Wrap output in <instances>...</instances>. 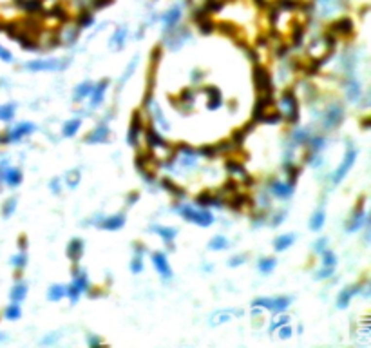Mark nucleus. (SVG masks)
I'll use <instances>...</instances> for the list:
<instances>
[{
  "instance_id": "1",
  "label": "nucleus",
  "mask_w": 371,
  "mask_h": 348,
  "mask_svg": "<svg viewBox=\"0 0 371 348\" xmlns=\"http://www.w3.org/2000/svg\"><path fill=\"white\" fill-rule=\"evenodd\" d=\"M176 212H178L183 220L194 223L198 227H210L212 223L216 222V216L212 214L208 209H203V207H192V205H178L176 207Z\"/></svg>"
},
{
  "instance_id": "2",
  "label": "nucleus",
  "mask_w": 371,
  "mask_h": 348,
  "mask_svg": "<svg viewBox=\"0 0 371 348\" xmlns=\"http://www.w3.org/2000/svg\"><path fill=\"white\" fill-rule=\"evenodd\" d=\"M69 60L65 58H35L24 63V67L31 73H60L67 69Z\"/></svg>"
},
{
  "instance_id": "3",
  "label": "nucleus",
  "mask_w": 371,
  "mask_h": 348,
  "mask_svg": "<svg viewBox=\"0 0 371 348\" xmlns=\"http://www.w3.org/2000/svg\"><path fill=\"white\" fill-rule=\"evenodd\" d=\"M73 281H71V285L65 287V296L69 298L71 305H76L78 299L82 294L85 292H89L91 288V283H89V278H87V274L83 272L82 268H78L74 266V270H73Z\"/></svg>"
},
{
  "instance_id": "4",
  "label": "nucleus",
  "mask_w": 371,
  "mask_h": 348,
  "mask_svg": "<svg viewBox=\"0 0 371 348\" xmlns=\"http://www.w3.org/2000/svg\"><path fill=\"white\" fill-rule=\"evenodd\" d=\"M277 111L290 123H297L299 122V100H297V96H295L292 89L282 93L281 100L277 102Z\"/></svg>"
},
{
  "instance_id": "5",
  "label": "nucleus",
  "mask_w": 371,
  "mask_h": 348,
  "mask_svg": "<svg viewBox=\"0 0 371 348\" xmlns=\"http://www.w3.org/2000/svg\"><path fill=\"white\" fill-rule=\"evenodd\" d=\"M357 156H358L357 149H355V147H348V151H346L342 162H340L339 167H337V169H335V172L332 174L333 185H339L340 182H342V180L348 176V172L352 171V167L355 165V162H357Z\"/></svg>"
},
{
  "instance_id": "6",
  "label": "nucleus",
  "mask_w": 371,
  "mask_h": 348,
  "mask_svg": "<svg viewBox=\"0 0 371 348\" xmlns=\"http://www.w3.org/2000/svg\"><path fill=\"white\" fill-rule=\"evenodd\" d=\"M292 303L290 296H277V298H257L254 299L252 307H259L261 310H272V312H284Z\"/></svg>"
},
{
  "instance_id": "7",
  "label": "nucleus",
  "mask_w": 371,
  "mask_h": 348,
  "mask_svg": "<svg viewBox=\"0 0 371 348\" xmlns=\"http://www.w3.org/2000/svg\"><path fill=\"white\" fill-rule=\"evenodd\" d=\"M344 120V107L340 103H332L328 105L326 113H324V118H322V127L326 131H332L335 127H339Z\"/></svg>"
},
{
  "instance_id": "8",
  "label": "nucleus",
  "mask_w": 371,
  "mask_h": 348,
  "mask_svg": "<svg viewBox=\"0 0 371 348\" xmlns=\"http://www.w3.org/2000/svg\"><path fill=\"white\" fill-rule=\"evenodd\" d=\"M93 225H96L102 230H120L127 223L125 214H112V216H98V220H93Z\"/></svg>"
},
{
  "instance_id": "9",
  "label": "nucleus",
  "mask_w": 371,
  "mask_h": 348,
  "mask_svg": "<svg viewBox=\"0 0 371 348\" xmlns=\"http://www.w3.org/2000/svg\"><path fill=\"white\" fill-rule=\"evenodd\" d=\"M181 19H183V7L181 6H172L170 9H167L163 15H160L158 17V20L161 22V25H163V31H172L174 27L181 22Z\"/></svg>"
},
{
  "instance_id": "10",
  "label": "nucleus",
  "mask_w": 371,
  "mask_h": 348,
  "mask_svg": "<svg viewBox=\"0 0 371 348\" xmlns=\"http://www.w3.org/2000/svg\"><path fill=\"white\" fill-rule=\"evenodd\" d=\"M37 131V125L33 123V122H20L19 125H15L13 129H9L6 131V140L7 143H13V142H20V140H24L26 136L33 134Z\"/></svg>"
},
{
  "instance_id": "11",
  "label": "nucleus",
  "mask_w": 371,
  "mask_h": 348,
  "mask_svg": "<svg viewBox=\"0 0 371 348\" xmlns=\"http://www.w3.org/2000/svg\"><path fill=\"white\" fill-rule=\"evenodd\" d=\"M254 82H256L259 95H272V78H270V73L264 67L257 65L254 69Z\"/></svg>"
},
{
  "instance_id": "12",
  "label": "nucleus",
  "mask_w": 371,
  "mask_h": 348,
  "mask_svg": "<svg viewBox=\"0 0 371 348\" xmlns=\"http://www.w3.org/2000/svg\"><path fill=\"white\" fill-rule=\"evenodd\" d=\"M268 190L279 200H288L295 190V184L292 182H284V180H272Z\"/></svg>"
},
{
  "instance_id": "13",
  "label": "nucleus",
  "mask_w": 371,
  "mask_h": 348,
  "mask_svg": "<svg viewBox=\"0 0 371 348\" xmlns=\"http://www.w3.org/2000/svg\"><path fill=\"white\" fill-rule=\"evenodd\" d=\"M366 220H368V214H366L364 203L360 202V203L357 205V207H355V210H353L352 218H350V223L346 225V230H348L350 234H353V232H357V230H360V228L364 227Z\"/></svg>"
},
{
  "instance_id": "14",
  "label": "nucleus",
  "mask_w": 371,
  "mask_h": 348,
  "mask_svg": "<svg viewBox=\"0 0 371 348\" xmlns=\"http://www.w3.org/2000/svg\"><path fill=\"white\" fill-rule=\"evenodd\" d=\"M145 102H147L148 109H150V114H152V120H154V123H156V125L160 127L161 131H168V129H170V123L167 122L165 114H163V111H161V107H160V105H158V102L152 100V98H150V95H147V98H145Z\"/></svg>"
},
{
  "instance_id": "15",
  "label": "nucleus",
  "mask_w": 371,
  "mask_h": 348,
  "mask_svg": "<svg viewBox=\"0 0 371 348\" xmlns=\"http://www.w3.org/2000/svg\"><path fill=\"white\" fill-rule=\"evenodd\" d=\"M152 265L163 279L172 278V268H170V263H168V258H167L165 252H154L152 254Z\"/></svg>"
},
{
  "instance_id": "16",
  "label": "nucleus",
  "mask_w": 371,
  "mask_h": 348,
  "mask_svg": "<svg viewBox=\"0 0 371 348\" xmlns=\"http://www.w3.org/2000/svg\"><path fill=\"white\" fill-rule=\"evenodd\" d=\"M239 316H243V310H239V308H223V310H218L212 314L210 325L212 327H219V325L228 323L234 317H239Z\"/></svg>"
},
{
  "instance_id": "17",
  "label": "nucleus",
  "mask_w": 371,
  "mask_h": 348,
  "mask_svg": "<svg viewBox=\"0 0 371 348\" xmlns=\"http://www.w3.org/2000/svg\"><path fill=\"white\" fill-rule=\"evenodd\" d=\"M107 89H109V80H102L93 85V91H91V107L96 109L100 107L105 100V95H107Z\"/></svg>"
},
{
  "instance_id": "18",
  "label": "nucleus",
  "mask_w": 371,
  "mask_h": 348,
  "mask_svg": "<svg viewBox=\"0 0 371 348\" xmlns=\"http://www.w3.org/2000/svg\"><path fill=\"white\" fill-rule=\"evenodd\" d=\"M143 131H145V127H143V123H141L140 114L134 113L132 122H130V125H129V133H127L129 145H132V147L138 145V143H140V134L143 133Z\"/></svg>"
},
{
  "instance_id": "19",
  "label": "nucleus",
  "mask_w": 371,
  "mask_h": 348,
  "mask_svg": "<svg viewBox=\"0 0 371 348\" xmlns=\"http://www.w3.org/2000/svg\"><path fill=\"white\" fill-rule=\"evenodd\" d=\"M328 33H332L335 38H337V37H344V35H350V33H353V22H352V19H348V17H340V19H337L332 25H330Z\"/></svg>"
},
{
  "instance_id": "20",
  "label": "nucleus",
  "mask_w": 371,
  "mask_h": 348,
  "mask_svg": "<svg viewBox=\"0 0 371 348\" xmlns=\"http://www.w3.org/2000/svg\"><path fill=\"white\" fill-rule=\"evenodd\" d=\"M362 290V283H355L352 287H346L344 290H340V294L337 296V308H348V305L357 294H360Z\"/></svg>"
},
{
  "instance_id": "21",
  "label": "nucleus",
  "mask_w": 371,
  "mask_h": 348,
  "mask_svg": "<svg viewBox=\"0 0 371 348\" xmlns=\"http://www.w3.org/2000/svg\"><path fill=\"white\" fill-rule=\"evenodd\" d=\"M111 136V129L107 125H98L85 136V143L96 145V143H105Z\"/></svg>"
},
{
  "instance_id": "22",
  "label": "nucleus",
  "mask_w": 371,
  "mask_h": 348,
  "mask_svg": "<svg viewBox=\"0 0 371 348\" xmlns=\"http://www.w3.org/2000/svg\"><path fill=\"white\" fill-rule=\"evenodd\" d=\"M22 180H24V174L20 171L19 167H11V165H7L6 169H4V174H2V182L7 185V187H19L22 184Z\"/></svg>"
},
{
  "instance_id": "23",
  "label": "nucleus",
  "mask_w": 371,
  "mask_h": 348,
  "mask_svg": "<svg viewBox=\"0 0 371 348\" xmlns=\"http://www.w3.org/2000/svg\"><path fill=\"white\" fill-rule=\"evenodd\" d=\"M154 234H158L161 240L165 241L167 245H172L174 240H176V236H178V228L174 227H167V225H152L150 227Z\"/></svg>"
},
{
  "instance_id": "24",
  "label": "nucleus",
  "mask_w": 371,
  "mask_h": 348,
  "mask_svg": "<svg viewBox=\"0 0 371 348\" xmlns=\"http://www.w3.org/2000/svg\"><path fill=\"white\" fill-rule=\"evenodd\" d=\"M82 256H83V240H80V238L71 240L69 245H67V258H69L74 265H78L80 260H82Z\"/></svg>"
},
{
  "instance_id": "25",
  "label": "nucleus",
  "mask_w": 371,
  "mask_h": 348,
  "mask_svg": "<svg viewBox=\"0 0 371 348\" xmlns=\"http://www.w3.org/2000/svg\"><path fill=\"white\" fill-rule=\"evenodd\" d=\"M205 93H206V107L210 109V111H218V109L223 105V96H221V93H219L216 87H206Z\"/></svg>"
},
{
  "instance_id": "26",
  "label": "nucleus",
  "mask_w": 371,
  "mask_h": 348,
  "mask_svg": "<svg viewBox=\"0 0 371 348\" xmlns=\"http://www.w3.org/2000/svg\"><path fill=\"white\" fill-rule=\"evenodd\" d=\"M295 240H297V236L290 234V232L277 236V238H275V241H274L275 252H284V250H288V248L295 243Z\"/></svg>"
},
{
  "instance_id": "27",
  "label": "nucleus",
  "mask_w": 371,
  "mask_h": 348,
  "mask_svg": "<svg viewBox=\"0 0 371 348\" xmlns=\"http://www.w3.org/2000/svg\"><path fill=\"white\" fill-rule=\"evenodd\" d=\"M344 91H346V98L350 102H358L360 96H362V87H360V83H358L355 78H350V80H348Z\"/></svg>"
},
{
  "instance_id": "28",
  "label": "nucleus",
  "mask_w": 371,
  "mask_h": 348,
  "mask_svg": "<svg viewBox=\"0 0 371 348\" xmlns=\"http://www.w3.org/2000/svg\"><path fill=\"white\" fill-rule=\"evenodd\" d=\"M82 118L80 116H76V118H71V120H67L64 123V127H62V134H64L65 138H73V136H76L78 131L82 129Z\"/></svg>"
},
{
  "instance_id": "29",
  "label": "nucleus",
  "mask_w": 371,
  "mask_h": 348,
  "mask_svg": "<svg viewBox=\"0 0 371 348\" xmlns=\"http://www.w3.org/2000/svg\"><path fill=\"white\" fill-rule=\"evenodd\" d=\"M324 223H326V210L320 207V209H317L314 214H312L308 227H310V230H314V232H319L320 228L324 227Z\"/></svg>"
},
{
  "instance_id": "30",
  "label": "nucleus",
  "mask_w": 371,
  "mask_h": 348,
  "mask_svg": "<svg viewBox=\"0 0 371 348\" xmlns=\"http://www.w3.org/2000/svg\"><path fill=\"white\" fill-rule=\"evenodd\" d=\"M129 37V29L127 27H118L114 33H112V37H111V45L114 47L116 51L122 49L123 45H125V40Z\"/></svg>"
},
{
  "instance_id": "31",
  "label": "nucleus",
  "mask_w": 371,
  "mask_h": 348,
  "mask_svg": "<svg viewBox=\"0 0 371 348\" xmlns=\"http://www.w3.org/2000/svg\"><path fill=\"white\" fill-rule=\"evenodd\" d=\"M357 343L358 345H362V347H370L371 345V327H370V321H368V319H364L362 325H360Z\"/></svg>"
},
{
  "instance_id": "32",
  "label": "nucleus",
  "mask_w": 371,
  "mask_h": 348,
  "mask_svg": "<svg viewBox=\"0 0 371 348\" xmlns=\"http://www.w3.org/2000/svg\"><path fill=\"white\" fill-rule=\"evenodd\" d=\"M138 62H140V57H134L132 60H130V63L127 65V69L123 71L122 78H120V82H118V89H123V85H125V83L130 80V76L134 75L136 67H138Z\"/></svg>"
},
{
  "instance_id": "33",
  "label": "nucleus",
  "mask_w": 371,
  "mask_h": 348,
  "mask_svg": "<svg viewBox=\"0 0 371 348\" xmlns=\"http://www.w3.org/2000/svg\"><path fill=\"white\" fill-rule=\"evenodd\" d=\"M64 298H65V285L56 283V285H51L47 288V299H49V301L58 303V301H62Z\"/></svg>"
},
{
  "instance_id": "34",
  "label": "nucleus",
  "mask_w": 371,
  "mask_h": 348,
  "mask_svg": "<svg viewBox=\"0 0 371 348\" xmlns=\"http://www.w3.org/2000/svg\"><path fill=\"white\" fill-rule=\"evenodd\" d=\"M9 298H11V301H15V303H22V301L27 298L26 283H17V285L13 287V290L9 292Z\"/></svg>"
},
{
  "instance_id": "35",
  "label": "nucleus",
  "mask_w": 371,
  "mask_h": 348,
  "mask_svg": "<svg viewBox=\"0 0 371 348\" xmlns=\"http://www.w3.org/2000/svg\"><path fill=\"white\" fill-rule=\"evenodd\" d=\"M228 247H230V241L223 234H216L208 241V248H210V250H224V248H228Z\"/></svg>"
},
{
  "instance_id": "36",
  "label": "nucleus",
  "mask_w": 371,
  "mask_h": 348,
  "mask_svg": "<svg viewBox=\"0 0 371 348\" xmlns=\"http://www.w3.org/2000/svg\"><path fill=\"white\" fill-rule=\"evenodd\" d=\"M93 85H94V83H91V82L78 83L76 87H74V95H73V98H74L76 102L83 100V98H87V96L91 95V91H93Z\"/></svg>"
},
{
  "instance_id": "37",
  "label": "nucleus",
  "mask_w": 371,
  "mask_h": 348,
  "mask_svg": "<svg viewBox=\"0 0 371 348\" xmlns=\"http://www.w3.org/2000/svg\"><path fill=\"white\" fill-rule=\"evenodd\" d=\"M64 182L69 189H76L78 185H80V182H82V171H80V169H73V171H69L67 174H65Z\"/></svg>"
},
{
  "instance_id": "38",
  "label": "nucleus",
  "mask_w": 371,
  "mask_h": 348,
  "mask_svg": "<svg viewBox=\"0 0 371 348\" xmlns=\"http://www.w3.org/2000/svg\"><path fill=\"white\" fill-rule=\"evenodd\" d=\"M275 266H277V260L275 258H261V260L257 261V270L261 274L274 272Z\"/></svg>"
},
{
  "instance_id": "39",
  "label": "nucleus",
  "mask_w": 371,
  "mask_h": 348,
  "mask_svg": "<svg viewBox=\"0 0 371 348\" xmlns=\"http://www.w3.org/2000/svg\"><path fill=\"white\" fill-rule=\"evenodd\" d=\"M310 131L308 129H297V131H294L292 133V145H306L308 143V140H310Z\"/></svg>"
},
{
  "instance_id": "40",
  "label": "nucleus",
  "mask_w": 371,
  "mask_h": 348,
  "mask_svg": "<svg viewBox=\"0 0 371 348\" xmlns=\"http://www.w3.org/2000/svg\"><path fill=\"white\" fill-rule=\"evenodd\" d=\"M4 316H6V319H9V321H17V319H20L22 317V308H20V305L19 303H11V305H7V308L4 310Z\"/></svg>"
},
{
  "instance_id": "41",
  "label": "nucleus",
  "mask_w": 371,
  "mask_h": 348,
  "mask_svg": "<svg viewBox=\"0 0 371 348\" xmlns=\"http://www.w3.org/2000/svg\"><path fill=\"white\" fill-rule=\"evenodd\" d=\"M15 111H17V105H15V103H4V105H0V120L11 122L15 118Z\"/></svg>"
},
{
  "instance_id": "42",
  "label": "nucleus",
  "mask_w": 371,
  "mask_h": 348,
  "mask_svg": "<svg viewBox=\"0 0 371 348\" xmlns=\"http://www.w3.org/2000/svg\"><path fill=\"white\" fill-rule=\"evenodd\" d=\"M290 323V316H286V314H281V312H277V316L270 321V327L268 330L270 332H275V330L279 328V327H282V325H288Z\"/></svg>"
},
{
  "instance_id": "43",
  "label": "nucleus",
  "mask_w": 371,
  "mask_h": 348,
  "mask_svg": "<svg viewBox=\"0 0 371 348\" xmlns=\"http://www.w3.org/2000/svg\"><path fill=\"white\" fill-rule=\"evenodd\" d=\"M93 22H94L93 13L91 11H82L80 13V17H78V20H76V25L80 27V29H85V27H89Z\"/></svg>"
},
{
  "instance_id": "44",
  "label": "nucleus",
  "mask_w": 371,
  "mask_h": 348,
  "mask_svg": "<svg viewBox=\"0 0 371 348\" xmlns=\"http://www.w3.org/2000/svg\"><path fill=\"white\" fill-rule=\"evenodd\" d=\"M322 266H333L335 268V265H337V256H335V252L333 250H330V248H326V250H322Z\"/></svg>"
},
{
  "instance_id": "45",
  "label": "nucleus",
  "mask_w": 371,
  "mask_h": 348,
  "mask_svg": "<svg viewBox=\"0 0 371 348\" xmlns=\"http://www.w3.org/2000/svg\"><path fill=\"white\" fill-rule=\"evenodd\" d=\"M163 187H167V190H170L174 196H178V198H183V196H185V190L181 189L179 185L174 184L172 180H168V178H165V180H163Z\"/></svg>"
},
{
  "instance_id": "46",
  "label": "nucleus",
  "mask_w": 371,
  "mask_h": 348,
  "mask_svg": "<svg viewBox=\"0 0 371 348\" xmlns=\"http://www.w3.org/2000/svg\"><path fill=\"white\" fill-rule=\"evenodd\" d=\"M11 265L17 268V270H22V268H26V265H27V256H26V252L22 250L20 254H17V256H13L11 258Z\"/></svg>"
},
{
  "instance_id": "47",
  "label": "nucleus",
  "mask_w": 371,
  "mask_h": 348,
  "mask_svg": "<svg viewBox=\"0 0 371 348\" xmlns=\"http://www.w3.org/2000/svg\"><path fill=\"white\" fill-rule=\"evenodd\" d=\"M130 272L132 274L143 272V256L136 254L134 258H132V261H130Z\"/></svg>"
},
{
  "instance_id": "48",
  "label": "nucleus",
  "mask_w": 371,
  "mask_h": 348,
  "mask_svg": "<svg viewBox=\"0 0 371 348\" xmlns=\"http://www.w3.org/2000/svg\"><path fill=\"white\" fill-rule=\"evenodd\" d=\"M15 209H17V198H11V200H7L4 203V207H2V214L4 218H9V216H13Z\"/></svg>"
},
{
  "instance_id": "49",
  "label": "nucleus",
  "mask_w": 371,
  "mask_h": 348,
  "mask_svg": "<svg viewBox=\"0 0 371 348\" xmlns=\"http://www.w3.org/2000/svg\"><path fill=\"white\" fill-rule=\"evenodd\" d=\"M244 261H246V254H237V256L230 258V261H228V266H232V268H236V266L244 265Z\"/></svg>"
},
{
  "instance_id": "50",
  "label": "nucleus",
  "mask_w": 371,
  "mask_h": 348,
  "mask_svg": "<svg viewBox=\"0 0 371 348\" xmlns=\"http://www.w3.org/2000/svg\"><path fill=\"white\" fill-rule=\"evenodd\" d=\"M332 274H333V266H322L319 272L315 274V279H328V278H332Z\"/></svg>"
},
{
  "instance_id": "51",
  "label": "nucleus",
  "mask_w": 371,
  "mask_h": 348,
  "mask_svg": "<svg viewBox=\"0 0 371 348\" xmlns=\"http://www.w3.org/2000/svg\"><path fill=\"white\" fill-rule=\"evenodd\" d=\"M284 220H286V212H282V210H281V212H277L275 216H272L268 223L272 225V227H277V225H281Z\"/></svg>"
},
{
  "instance_id": "52",
  "label": "nucleus",
  "mask_w": 371,
  "mask_h": 348,
  "mask_svg": "<svg viewBox=\"0 0 371 348\" xmlns=\"http://www.w3.org/2000/svg\"><path fill=\"white\" fill-rule=\"evenodd\" d=\"M0 60H2V62H6V63H11L13 62V53L0 45Z\"/></svg>"
},
{
  "instance_id": "53",
  "label": "nucleus",
  "mask_w": 371,
  "mask_h": 348,
  "mask_svg": "<svg viewBox=\"0 0 371 348\" xmlns=\"http://www.w3.org/2000/svg\"><path fill=\"white\" fill-rule=\"evenodd\" d=\"M277 330H279V339H290L292 334H294L288 325H282V327H279Z\"/></svg>"
},
{
  "instance_id": "54",
  "label": "nucleus",
  "mask_w": 371,
  "mask_h": 348,
  "mask_svg": "<svg viewBox=\"0 0 371 348\" xmlns=\"http://www.w3.org/2000/svg\"><path fill=\"white\" fill-rule=\"evenodd\" d=\"M328 248V238H320V240L315 241V245H314V250L315 252H322V250H326Z\"/></svg>"
},
{
  "instance_id": "55",
  "label": "nucleus",
  "mask_w": 371,
  "mask_h": 348,
  "mask_svg": "<svg viewBox=\"0 0 371 348\" xmlns=\"http://www.w3.org/2000/svg\"><path fill=\"white\" fill-rule=\"evenodd\" d=\"M109 4H112V0H93V9H103Z\"/></svg>"
},
{
  "instance_id": "56",
  "label": "nucleus",
  "mask_w": 371,
  "mask_h": 348,
  "mask_svg": "<svg viewBox=\"0 0 371 348\" xmlns=\"http://www.w3.org/2000/svg\"><path fill=\"white\" fill-rule=\"evenodd\" d=\"M49 187H51V190L55 192V194H60V190H62V185H60V180H58V178L51 180V184H49Z\"/></svg>"
},
{
  "instance_id": "57",
  "label": "nucleus",
  "mask_w": 371,
  "mask_h": 348,
  "mask_svg": "<svg viewBox=\"0 0 371 348\" xmlns=\"http://www.w3.org/2000/svg\"><path fill=\"white\" fill-rule=\"evenodd\" d=\"M138 200H140V192H130V194L127 196V205L129 207H132Z\"/></svg>"
},
{
  "instance_id": "58",
  "label": "nucleus",
  "mask_w": 371,
  "mask_h": 348,
  "mask_svg": "<svg viewBox=\"0 0 371 348\" xmlns=\"http://www.w3.org/2000/svg\"><path fill=\"white\" fill-rule=\"evenodd\" d=\"M56 341H58V334H55V336H53V334H49L47 337H44V339H42V345H53V343H56Z\"/></svg>"
},
{
  "instance_id": "59",
  "label": "nucleus",
  "mask_w": 371,
  "mask_h": 348,
  "mask_svg": "<svg viewBox=\"0 0 371 348\" xmlns=\"http://www.w3.org/2000/svg\"><path fill=\"white\" fill-rule=\"evenodd\" d=\"M102 339H100V337H94V336H91L89 337V345H91V347H94V345H102Z\"/></svg>"
},
{
  "instance_id": "60",
  "label": "nucleus",
  "mask_w": 371,
  "mask_h": 348,
  "mask_svg": "<svg viewBox=\"0 0 371 348\" xmlns=\"http://www.w3.org/2000/svg\"><path fill=\"white\" fill-rule=\"evenodd\" d=\"M19 243H20V250H24V248H26V243H27V241H26V238H20V241H19Z\"/></svg>"
}]
</instances>
